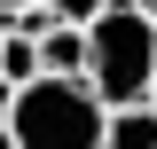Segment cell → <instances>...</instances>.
Wrapping results in <instances>:
<instances>
[{
  "instance_id": "cell-1",
  "label": "cell",
  "mask_w": 157,
  "mask_h": 149,
  "mask_svg": "<svg viewBox=\"0 0 157 149\" xmlns=\"http://www.w3.org/2000/svg\"><path fill=\"white\" fill-rule=\"evenodd\" d=\"M157 86V24L141 0H118L110 16L86 24V94L102 110H141Z\"/></svg>"
},
{
  "instance_id": "cell-2",
  "label": "cell",
  "mask_w": 157,
  "mask_h": 149,
  "mask_svg": "<svg viewBox=\"0 0 157 149\" xmlns=\"http://www.w3.org/2000/svg\"><path fill=\"white\" fill-rule=\"evenodd\" d=\"M102 126L110 110L86 94V78H32L8 118L16 149H102Z\"/></svg>"
},
{
  "instance_id": "cell-3",
  "label": "cell",
  "mask_w": 157,
  "mask_h": 149,
  "mask_svg": "<svg viewBox=\"0 0 157 149\" xmlns=\"http://www.w3.org/2000/svg\"><path fill=\"white\" fill-rule=\"evenodd\" d=\"M39 78H86V32L78 24H47L39 32Z\"/></svg>"
},
{
  "instance_id": "cell-4",
  "label": "cell",
  "mask_w": 157,
  "mask_h": 149,
  "mask_svg": "<svg viewBox=\"0 0 157 149\" xmlns=\"http://www.w3.org/2000/svg\"><path fill=\"white\" fill-rule=\"evenodd\" d=\"M102 149H157V102H141V110H110Z\"/></svg>"
},
{
  "instance_id": "cell-5",
  "label": "cell",
  "mask_w": 157,
  "mask_h": 149,
  "mask_svg": "<svg viewBox=\"0 0 157 149\" xmlns=\"http://www.w3.org/2000/svg\"><path fill=\"white\" fill-rule=\"evenodd\" d=\"M0 78H8V86H32L39 78V39H24V32L0 39Z\"/></svg>"
},
{
  "instance_id": "cell-6",
  "label": "cell",
  "mask_w": 157,
  "mask_h": 149,
  "mask_svg": "<svg viewBox=\"0 0 157 149\" xmlns=\"http://www.w3.org/2000/svg\"><path fill=\"white\" fill-rule=\"evenodd\" d=\"M110 8H118V0H47V16H55V24H78V32H86L94 16H110Z\"/></svg>"
},
{
  "instance_id": "cell-7",
  "label": "cell",
  "mask_w": 157,
  "mask_h": 149,
  "mask_svg": "<svg viewBox=\"0 0 157 149\" xmlns=\"http://www.w3.org/2000/svg\"><path fill=\"white\" fill-rule=\"evenodd\" d=\"M16 94H24V86H8V78H0V126L16 118Z\"/></svg>"
},
{
  "instance_id": "cell-8",
  "label": "cell",
  "mask_w": 157,
  "mask_h": 149,
  "mask_svg": "<svg viewBox=\"0 0 157 149\" xmlns=\"http://www.w3.org/2000/svg\"><path fill=\"white\" fill-rule=\"evenodd\" d=\"M0 8H8V16L24 24V16H32V8H47V0H0Z\"/></svg>"
},
{
  "instance_id": "cell-9",
  "label": "cell",
  "mask_w": 157,
  "mask_h": 149,
  "mask_svg": "<svg viewBox=\"0 0 157 149\" xmlns=\"http://www.w3.org/2000/svg\"><path fill=\"white\" fill-rule=\"evenodd\" d=\"M0 149H16V133H8V126H0Z\"/></svg>"
},
{
  "instance_id": "cell-10",
  "label": "cell",
  "mask_w": 157,
  "mask_h": 149,
  "mask_svg": "<svg viewBox=\"0 0 157 149\" xmlns=\"http://www.w3.org/2000/svg\"><path fill=\"white\" fill-rule=\"evenodd\" d=\"M141 16H149V24H157V0H141Z\"/></svg>"
},
{
  "instance_id": "cell-11",
  "label": "cell",
  "mask_w": 157,
  "mask_h": 149,
  "mask_svg": "<svg viewBox=\"0 0 157 149\" xmlns=\"http://www.w3.org/2000/svg\"><path fill=\"white\" fill-rule=\"evenodd\" d=\"M149 102H157V86H149Z\"/></svg>"
}]
</instances>
